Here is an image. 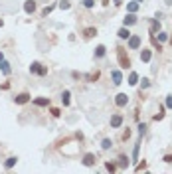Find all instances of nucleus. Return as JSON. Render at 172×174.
I'll use <instances>...</instances> for the list:
<instances>
[{
	"label": "nucleus",
	"mask_w": 172,
	"mask_h": 174,
	"mask_svg": "<svg viewBox=\"0 0 172 174\" xmlns=\"http://www.w3.org/2000/svg\"><path fill=\"white\" fill-rule=\"evenodd\" d=\"M117 57H119V66L123 69H129L131 67V60L127 56V52H125V47H117Z\"/></svg>",
	"instance_id": "f257e3e1"
},
{
	"label": "nucleus",
	"mask_w": 172,
	"mask_h": 174,
	"mask_svg": "<svg viewBox=\"0 0 172 174\" xmlns=\"http://www.w3.org/2000/svg\"><path fill=\"white\" fill-rule=\"evenodd\" d=\"M143 38L140 36H129V50H139Z\"/></svg>",
	"instance_id": "f03ea898"
},
{
	"label": "nucleus",
	"mask_w": 172,
	"mask_h": 174,
	"mask_svg": "<svg viewBox=\"0 0 172 174\" xmlns=\"http://www.w3.org/2000/svg\"><path fill=\"white\" fill-rule=\"evenodd\" d=\"M127 103H129V95L127 93H119L115 97V105H117V107H125Z\"/></svg>",
	"instance_id": "7ed1b4c3"
},
{
	"label": "nucleus",
	"mask_w": 172,
	"mask_h": 174,
	"mask_svg": "<svg viewBox=\"0 0 172 174\" xmlns=\"http://www.w3.org/2000/svg\"><path fill=\"white\" fill-rule=\"evenodd\" d=\"M95 162H97V156H95V154H91V152H87V154L83 156V164H85V166H93Z\"/></svg>",
	"instance_id": "20e7f679"
},
{
	"label": "nucleus",
	"mask_w": 172,
	"mask_h": 174,
	"mask_svg": "<svg viewBox=\"0 0 172 174\" xmlns=\"http://www.w3.org/2000/svg\"><path fill=\"white\" fill-rule=\"evenodd\" d=\"M137 22H139V20H137V16H134L133 12H129V14L125 16V20H123L125 26H133V24H137Z\"/></svg>",
	"instance_id": "39448f33"
},
{
	"label": "nucleus",
	"mask_w": 172,
	"mask_h": 174,
	"mask_svg": "<svg viewBox=\"0 0 172 174\" xmlns=\"http://www.w3.org/2000/svg\"><path fill=\"white\" fill-rule=\"evenodd\" d=\"M111 77H113V83H115V85H121V83H123V75H121L119 69H113V71H111Z\"/></svg>",
	"instance_id": "423d86ee"
},
{
	"label": "nucleus",
	"mask_w": 172,
	"mask_h": 174,
	"mask_svg": "<svg viewBox=\"0 0 172 174\" xmlns=\"http://www.w3.org/2000/svg\"><path fill=\"white\" fill-rule=\"evenodd\" d=\"M121 125H123V117H121V115H113V117H111V127L119 129Z\"/></svg>",
	"instance_id": "0eeeda50"
},
{
	"label": "nucleus",
	"mask_w": 172,
	"mask_h": 174,
	"mask_svg": "<svg viewBox=\"0 0 172 174\" xmlns=\"http://www.w3.org/2000/svg\"><path fill=\"white\" fill-rule=\"evenodd\" d=\"M14 101L18 105H24V103H28V101H30V95L28 93H20V95H16V97H14Z\"/></svg>",
	"instance_id": "6e6552de"
},
{
	"label": "nucleus",
	"mask_w": 172,
	"mask_h": 174,
	"mask_svg": "<svg viewBox=\"0 0 172 174\" xmlns=\"http://www.w3.org/2000/svg\"><path fill=\"white\" fill-rule=\"evenodd\" d=\"M24 10H26V14H32L34 10H36V2H34V0H26V2H24Z\"/></svg>",
	"instance_id": "1a4fd4ad"
},
{
	"label": "nucleus",
	"mask_w": 172,
	"mask_h": 174,
	"mask_svg": "<svg viewBox=\"0 0 172 174\" xmlns=\"http://www.w3.org/2000/svg\"><path fill=\"white\" fill-rule=\"evenodd\" d=\"M0 69H2V73H4V75H10V71H12V69H10V63H8L6 60L0 61Z\"/></svg>",
	"instance_id": "9d476101"
},
{
	"label": "nucleus",
	"mask_w": 172,
	"mask_h": 174,
	"mask_svg": "<svg viewBox=\"0 0 172 174\" xmlns=\"http://www.w3.org/2000/svg\"><path fill=\"white\" fill-rule=\"evenodd\" d=\"M117 34H119L121 40H129V36H131V32H129V28H127V26H123V28H121Z\"/></svg>",
	"instance_id": "9b49d317"
},
{
	"label": "nucleus",
	"mask_w": 172,
	"mask_h": 174,
	"mask_svg": "<svg viewBox=\"0 0 172 174\" xmlns=\"http://www.w3.org/2000/svg\"><path fill=\"white\" fill-rule=\"evenodd\" d=\"M158 30H160V22H158V18H154L152 22H150V36H152V34H156Z\"/></svg>",
	"instance_id": "f8f14e48"
},
{
	"label": "nucleus",
	"mask_w": 172,
	"mask_h": 174,
	"mask_svg": "<svg viewBox=\"0 0 172 174\" xmlns=\"http://www.w3.org/2000/svg\"><path fill=\"white\" fill-rule=\"evenodd\" d=\"M83 36H85L87 40L93 38V36H97V28H85V30H83Z\"/></svg>",
	"instance_id": "ddd939ff"
},
{
	"label": "nucleus",
	"mask_w": 172,
	"mask_h": 174,
	"mask_svg": "<svg viewBox=\"0 0 172 174\" xmlns=\"http://www.w3.org/2000/svg\"><path fill=\"white\" fill-rule=\"evenodd\" d=\"M105 53H107V47L105 46H97L95 47V57H105Z\"/></svg>",
	"instance_id": "4468645a"
},
{
	"label": "nucleus",
	"mask_w": 172,
	"mask_h": 174,
	"mask_svg": "<svg viewBox=\"0 0 172 174\" xmlns=\"http://www.w3.org/2000/svg\"><path fill=\"white\" fill-rule=\"evenodd\" d=\"M139 83V73L137 71H131V75H129V85H137Z\"/></svg>",
	"instance_id": "2eb2a0df"
},
{
	"label": "nucleus",
	"mask_w": 172,
	"mask_h": 174,
	"mask_svg": "<svg viewBox=\"0 0 172 174\" xmlns=\"http://www.w3.org/2000/svg\"><path fill=\"white\" fill-rule=\"evenodd\" d=\"M150 56H152V53H150V50H143V53H140V61L148 63V61H150Z\"/></svg>",
	"instance_id": "dca6fc26"
},
{
	"label": "nucleus",
	"mask_w": 172,
	"mask_h": 174,
	"mask_svg": "<svg viewBox=\"0 0 172 174\" xmlns=\"http://www.w3.org/2000/svg\"><path fill=\"white\" fill-rule=\"evenodd\" d=\"M34 103L38 105V107H48V105H50V99H46V97H40V99H36Z\"/></svg>",
	"instance_id": "f3484780"
},
{
	"label": "nucleus",
	"mask_w": 172,
	"mask_h": 174,
	"mask_svg": "<svg viewBox=\"0 0 172 174\" xmlns=\"http://www.w3.org/2000/svg\"><path fill=\"white\" fill-rule=\"evenodd\" d=\"M139 2H134V0H133V2H129V4H127V10H129V12H133V14H134V12H137V10H139Z\"/></svg>",
	"instance_id": "a211bd4d"
},
{
	"label": "nucleus",
	"mask_w": 172,
	"mask_h": 174,
	"mask_svg": "<svg viewBox=\"0 0 172 174\" xmlns=\"http://www.w3.org/2000/svg\"><path fill=\"white\" fill-rule=\"evenodd\" d=\"M150 42H152L154 50H158V52L162 50V44H160V42H158V40H156V36H154V34H152V36H150Z\"/></svg>",
	"instance_id": "6ab92c4d"
},
{
	"label": "nucleus",
	"mask_w": 172,
	"mask_h": 174,
	"mask_svg": "<svg viewBox=\"0 0 172 174\" xmlns=\"http://www.w3.org/2000/svg\"><path fill=\"white\" fill-rule=\"evenodd\" d=\"M16 162H18V158H16V156H10V158H6L4 166H6V168H12V166H14Z\"/></svg>",
	"instance_id": "aec40b11"
},
{
	"label": "nucleus",
	"mask_w": 172,
	"mask_h": 174,
	"mask_svg": "<svg viewBox=\"0 0 172 174\" xmlns=\"http://www.w3.org/2000/svg\"><path fill=\"white\" fill-rule=\"evenodd\" d=\"M69 97H71V93H69V91H63V93H62V101H63V105H65V107L69 105Z\"/></svg>",
	"instance_id": "412c9836"
},
{
	"label": "nucleus",
	"mask_w": 172,
	"mask_h": 174,
	"mask_svg": "<svg viewBox=\"0 0 172 174\" xmlns=\"http://www.w3.org/2000/svg\"><path fill=\"white\" fill-rule=\"evenodd\" d=\"M101 148H103V151H109V148H111V141H109V139H103V141H101Z\"/></svg>",
	"instance_id": "4be33fe9"
},
{
	"label": "nucleus",
	"mask_w": 172,
	"mask_h": 174,
	"mask_svg": "<svg viewBox=\"0 0 172 174\" xmlns=\"http://www.w3.org/2000/svg\"><path fill=\"white\" fill-rule=\"evenodd\" d=\"M40 67H42V66H40L38 61H34L32 66H30V71H32V73H40Z\"/></svg>",
	"instance_id": "5701e85b"
},
{
	"label": "nucleus",
	"mask_w": 172,
	"mask_h": 174,
	"mask_svg": "<svg viewBox=\"0 0 172 174\" xmlns=\"http://www.w3.org/2000/svg\"><path fill=\"white\" fill-rule=\"evenodd\" d=\"M119 160H121V162H119V164H121V168H125V166H129V158H127L125 154H121V156H119Z\"/></svg>",
	"instance_id": "b1692460"
},
{
	"label": "nucleus",
	"mask_w": 172,
	"mask_h": 174,
	"mask_svg": "<svg viewBox=\"0 0 172 174\" xmlns=\"http://www.w3.org/2000/svg\"><path fill=\"white\" fill-rule=\"evenodd\" d=\"M59 8H62V10H69V8H71L69 0H62V2H59Z\"/></svg>",
	"instance_id": "393cba45"
},
{
	"label": "nucleus",
	"mask_w": 172,
	"mask_h": 174,
	"mask_svg": "<svg viewBox=\"0 0 172 174\" xmlns=\"http://www.w3.org/2000/svg\"><path fill=\"white\" fill-rule=\"evenodd\" d=\"M139 148H140V142H137V145H134V151H133V158L134 160L139 158Z\"/></svg>",
	"instance_id": "a878e982"
},
{
	"label": "nucleus",
	"mask_w": 172,
	"mask_h": 174,
	"mask_svg": "<svg viewBox=\"0 0 172 174\" xmlns=\"http://www.w3.org/2000/svg\"><path fill=\"white\" fill-rule=\"evenodd\" d=\"M87 79H89V81H97V79H99V71H95V73H89V75H87Z\"/></svg>",
	"instance_id": "bb28decb"
},
{
	"label": "nucleus",
	"mask_w": 172,
	"mask_h": 174,
	"mask_svg": "<svg viewBox=\"0 0 172 174\" xmlns=\"http://www.w3.org/2000/svg\"><path fill=\"white\" fill-rule=\"evenodd\" d=\"M83 6H85V8H93V6H95V0H83Z\"/></svg>",
	"instance_id": "cd10ccee"
},
{
	"label": "nucleus",
	"mask_w": 172,
	"mask_h": 174,
	"mask_svg": "<svg viewBox=\"0 0 172 174\" xmlns=\"http://www.w3.org/2000/svg\"><path fill=\"white\" fill-rule=\"evenodd\" d=\"M158 40H160V42H166V40H168V34H166V32H158Z\"/></svg>",
	"instance_id": "c85d7f7f"
},
{
	"label": "nucleus",
	"mask_w": 172,
	"mask_h": 174,
	"mask_svg": "<svg viewBox=\"0 0 172 174\" xmlns=\"http://www.w3.org/2000/svg\"><path fill=\"white\" fill-rule=\"evenodd\" d=\"M144 133H146V125H144V123H140V125H139V135L143 136Z\"/></svg>",
	"instance_id": "c756f323"
},
{
	"label": "nucleus",
	"mask_w": 172,
	"mask_h": 174,
	"mask_svg": "<svg viewBox=\"0 0 172 174\" xmlns=\"http://www.w3.org/2000/svg\"><path fill=\"white\" fill-rule=\"evenodd\" d=\"M52 10H53V6H46V8H44V12H42V16H48Z\"/></svg>",
	"instance_id": "7c9ffc66"
},
{
	"label": "nucleus",
	"mask_w": 172,
	"mask_h": 174,
	"mask_svg": "<svg viewBox=\"0 0 172 174\" xmlns=\"http://www.w3.org/2000/svg\"><path fill=\"white\" fill-rule=\"evenodd\" d=\"M144 168H146V162H144V160L137 164V172H139V170H144Z\"/></svg>",
	"instance_id": "2f4dec72"
},
{
	"label": "nucleus",
	"mask_w": 172,
	"mask_h": 174,
	"mask_svg": "<svg viewBox=\"0 0 172 174\" xmlns=\"http://www.w3.org/2000/svg\"><path fill=\"white\" fill-rule=\"evenodd\" d=\"M38 75H48V67L42 66V67H40V73H38Z\"/></svg>",
	"instance_id": "473e14b6"
},
{
	"label": "nucleus",
	"mask_w": 172,
	"mask_h": 174,
	"mask_svg": "<svg viewBox=\"0 0 172 174\" xmlns=\"http://www.w3.org/2000/svg\"><path fill=\"white\" fill-rule=\"evenodd\" d=\"M166 107L172 109V95H168V97H166Z\"/></svg>",
	"instance_id": "72a5a7b5"
},
{
	"label": "nucleus",
	"mask_w": 172,
	"mask_h": 174,
	"mask_svg": "<svg viewBox=\"0 0 172 174\" xmlns=\"http://www.w3.org/2000/svg\"><path fill=\"white\" fill-rule=\"evenodd\" d=\"M52 115H53V117H59V115H62V111H59V109H56V107H53V109H52Z\"/></svg>",
	"instance_id": "f704fd0d"
},
{
	"label": "nucleus",
	"mask_w": 172,
	"mask_h": 174,
	"mask_svg": "<svg viewBox=\"0 0 172 174\" xmlns=\"http://www.w3.org/2000/svg\"><path fill=\"white\" fill-rule=\"evenodd\" d=\"M107 170H111V172H113V170H117V166H115L113 162H107Z\"/></svg>",
	"instance_id": "c9c22d12"
},
{
	"label": "nucleus",
	"mask_w": 172,
	"mask_h": 174,
	"mask_svg": "<svg viewBox=\"0 0 172 174\" xmlns=\"http://www.w3.org/2000/svg\"><path fill=\"white\" fill-rule=\"evenodd\" d=\"M148 85H150V81H148V79H143V89H146Z\"/></svg>",
	"instance_id": "e433bc0d"
},
{
	"label": "nucleus",
	"mask_w": 172,
	"mask_h": 174,
	"mask_svg": "<svg viewBox=\"0 0 172 174\" xmlns=\"http://www.w3.org/2000/svg\"><path fill=\"white\" fill-rule=\"evenodd\" d=\"M129 136H131V131H129V129H127V131L123 133V139H129Z\"/></svg>",
	"instance_id": "4c0bfd02"
},
{
	"label": "nucleus",
	"mask_w": 172,
	"mask_h": 174,
	"mask_svg": "<svg viewBox=\"0 0 172 174\" xmlns=\"http://www.w3.org/2000/svg\"><path fill=\"white\" fill-rule=\"evenodd\" d=\"M164 162H172V154H166V156H164Z\"/></svg>",
	"instance_id": "58836bf2"
},
{
	"label": "nucleus",
	"mask_w": 172,
	"mask_h": 174,
	"mask_svg": "<svg viewBox=\"0 0 172 174\" xmlns=\"http://www.w3.org/2000/svg\"><path fill=\"white\" fill-rule=\"evenodd\" d=\"M113 4L115 6H121V4H123V0H113Z\"/></svg>",
	"instance_id": "ea45409f"
},
{
	"label": "nucleus",
	"mask_w": 172,
	"mask_h": 174,
	"mask_svg": "<svg viewBox=\"0 0 172 174\" xmlns=\"http://www.w3.org/2000/svg\"><path fill=\"white\" fill-rule=\"evenodd\" d=\"M164 2H166V6H170V4H172V0H164Z\"/></svg>",
	"instance_id": "a19ab883"
},
{
	"label": "nucleus",
	"mask_w": 172,
	"mask_h": 174,
	"mask_svg": "<svg viewBox=\"0 0 172 174\" xmlns=\"http://www.w3.org/2000/svg\"><path fill=\"white\" fill-rule=\"evenodd\" d=\"M2 60H4V53H2V52H0V61H2Z\"/></svg>",
	"instance_id": "79ce46f5"
},
{
	"label": "nucleus",
	"mask_w": 172,
	"mask_h": 174,
	"mask_svg": "<svg viewBox=\"0 0 172 174\" xmlns=\"http://www.w3.org/2000/svg\"><path fill=\"white\" fill-rule=\"evenodd\" d=\"M134 2H139V4H140V2H144V0H134Z\"/></svg>",
	"instance_id": "37998d69"
}]
</instances>
